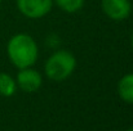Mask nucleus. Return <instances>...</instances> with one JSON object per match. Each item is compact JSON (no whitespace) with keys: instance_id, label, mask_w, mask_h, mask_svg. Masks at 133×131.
Masks as SVG:
<instances>
[{"instance_id":"obj_1","label":"nucleus","mask_w":133,"mask_h":131,"mask_svg":"<svg viewBox=\"0 0 133 131\" xmlns=\"http://www.w3.org/2000/svg\"><path fill=\"white\" fill-rule=\"evenodd\" d=\"M9 60L18 70L32 67L38 60L39 49L36 41L27 34H17L10 37L6 45Z\"/></svg>"},{"instance_id":"obj_2","label":"nucleus","mask_w":133,"mask_h":131,"mask_svg":"<svg viewBox=\"0 0 133 131\" xmlns=\"http://www.w3.org/2000/svg\"><path fill=\"white\" fill-rule=\"evenodd\" d=\"M76 59L67 50H56L45 62L44 72L46 77L56 82L67 80L75 71Z\"/></svg>"},{"instance_id":"obj_3","label":"nucleus","mask_w":133,"mask_h":131,"mask_svg":"<svg viewBox=\"0 0 133 131\" xmlns=\"http://www.w3.org/2000/svg\"><path fill=\"white\" fill-rule=\"evenodd\" d=\"M53 6V0H17L18 10L30 19H39L46 16Z\"/></svg>"},{"instance_id":"obj_4","label":"nucleus","mask_w":133,"mask_h":131,"mask_svg":"<svg viewBox=\"0 0 133 131\" xmlns=\"http://www.w3.org/2000/svg\"><path fill=\"white\" fill-rule=\"evenodd\" d=\"M101 8L106 17L112 21H124L132 13L129 0H101Z\"/></svg>"},{"instance_id":"obj_5","label":"nucleus","mask_w":133,"mask_h":131,"mask_svg":"<svg viewBox=\"0 0 133 131\" xmlns=\"http://www.w3.org/2000/svg\"><path fill=\"white\" fill-rule=\"evenodd\" d=\"M16 84H17V87H19L25 93H35L42 87L43 77L40 72H38L36 70L31 67L21 68L19 72L17 73Z\"/></svg>"},{"instance_id":"obj_6","label":"nucleus","mask_w":133,"mask_h":131,"mask_svg":"<svg viewBox=\"0 0 133 131\" xmlns=\"http://www.w3.org/2000/svg\"><path fill=\"white\" fill-rule=\"evenodd\" d=\"M118 94L128 104L133 105V73H128L118 82Z\"/></svg>"},{"instance_id":"obj_7","label":"nucleus","mask_w":133,"mask_h":131,"mask_svg":"<svg viewBox=\"0 0 133 131\" xmlns=\"http://www.w3.org/2000/svg\"><path fill=\"white\" fill-rule=\"evenodd\" d=\"M16 90H17L16 80L10 75H8L5 72H0V95L9 98V96L14 95Z\"/></svg>"},{"instance_id":"obj_8","label":"nucleus","mask_w":133,"mask_h":131,"mask_svg":"<svg viewBox=\"0 0 133 131\" xmlns=\"http://www.w3.org/2000/svg\"><path fill=\"white\" fill-rule=\"evenodd\" d=\"M53 3H56L61 10L70 14L79 12L84 5V0H53Z\"/></svg>"},{"instance_id":"obj_9","label":"nucleus","mask_w":133,"mask_h":131,"mask_svg":"<svg viewBox=\"0 0 133 131\" xmlns=\"http://www.w3.org/2000/svg\"><path fill=\"white\" fill-rule=\"evenodd\" d=\"M131 43H132V48H133V34H132V39H131Z\"/></svg>"},{"instance_id":"obj_10","label":"nucleus","mask_w":133,"mask_h":131,"mask_svg":"<svg viewBox=\"0 0 133 131\" xmlns=\"http://www.w3.org/2000/svg\"><path fill=\"white\" fill-rule=\"evenodd\" d=\"M125 131H133V127L132 129H128V130H125Z\"/></svg>"},{"instance_id":"obj_11","label":"nucleus","mask_w":133,"mask_h":131,"mask_svg":"<svg viewBox=\"0 0 133 131\" xmlns=\"http://www.w3.org/2000/svg\"><path fill=\"white\" fill-rule=\"evenodd\" d=\"M0 4H1V0H0Z\"/></svg>"}]
</instances>
